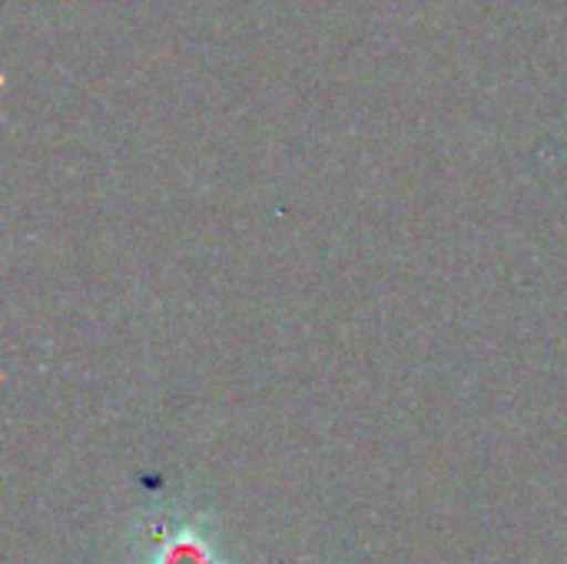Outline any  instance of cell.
<instances>
[{
    "label": "cell",
    "instance_id": "6da1fadb",
    "mask_svg": "<svg viewBox=\"0 0 567 564\" xmlns=\"http://www.w3.org/2000/svg\"><path fill=\"white\" fill-rule=\"evenodd\" d=\"M163 564H209V558H206L203 545H193V542H176V545H169V552H166V562Z\"/></svg>",
    "mask_w": 567,
    "mask_h": 564
}]
</instances>
